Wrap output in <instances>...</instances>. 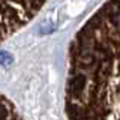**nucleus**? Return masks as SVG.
Instances as JSON below:
<instances>
[{
	"label": "nucleus",
	"mask_w": 120,
	"mask_h": 120,
	"mask_svg": "<svg viewBox=\"0 0 120 120\" xmlns=\"http://www.w3.org/2000/svg\"><path fill=\"white\" fill-rule=\"evenodd\" d=\"M0 120H26L14 102H11L2 93H0Z\"/></svg>",
	"instance_id": "2"
},
{
	"label": "nucleus",
	"mask_w": 120,
	"mask_h": 120,
	"mask_svg": "<svg viewBox=\"0 0 120 120\" xmlns=\"http://www.w3.org/2000/svg\"><path fill=\"white\" fill-rule=\"evenodd\" d=\"M68 120H120V0H108L69 48Z\"/></svg>",
	"instance_id": "1"
}]
</instances>
